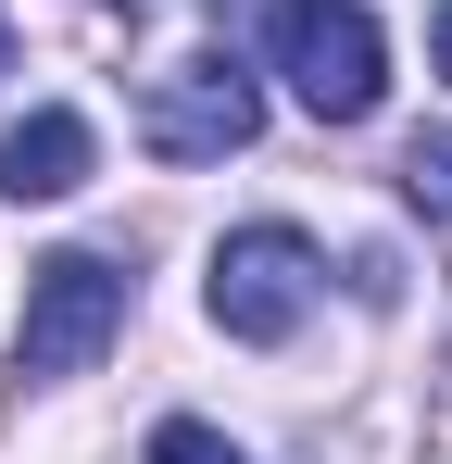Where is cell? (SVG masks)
<instances>
[{
    "mask_svg": "<svg viewBox=\"0 0 452 464\" xmlns=\"http://www.w3.org/2000/svg\"><path fill=\"white\" fill-rule=\"evenodd\" d=\"M264 25H277V76L314 126H365L389 101V38L365 0H264Z\"/></svg>",
    "mask_w": 452,
    "mask_h": 464,
    "instance_id": "cell-1",
    "label": "cell"
},
{
    "mask_svg": "<svg viewBox=\"0 0 452 464\" xmlns=\"http://www.w3.org/2000/svg\"><path fill=\"white\" fill-rule=\"evenodd\" d=\"M427 63H440V76H452V0H440V13H427Z\"/></svg>",
    "mask_w": 452,
    "mask_h": 464,
    "instance_id": "cell-8",
    "label": "cell"
},
{
    "mask_svg": "<svg viewBox=\"0 0 452 464\" xmlns=\"http://www.w3.org/2000/svg\"><path fill=\"white\" fill-rule=\"evenodd\" d=\"M0 63H13V13H0Z\"/></svg>",
    "mask_w": 452,
    "mask_h": 464,
    "instance_id": "cell-9",
    "label": "cell"
},
{
    "mask_svg": "<svg viewBox=\"0 0 452 464\" xmlns=\"http://www.w3.org/2000/svg\"><path fill=\"white\" fill-rule=\"evenodd\" d=\"M151 464H239V440L201 427V414H163V427H151Z\"/></svg>",
    "mask_w": 452,
    "mask_h": 464,
    "instance_id": "cell-7",
    "label": "cell"
},
{
    "mask_svg": "<svg viewBox=\"0 0 452 464\" xmlns=\"http://www.w3.org/2000/svg\"><path fill=\"white\" fill-rule=\"evenodd\" d=\"M113 326H126V264H113V251H51V264L25 276L13 377H25V389H64V377H88V364L113 352Z\"/></svg>",
    "mask_w": 452,
    "mask_h": 464,
    "instance_id": "cell-2",
    "label": "cell"
},
{
    "mask_svg": "<svg viewBox=\"0 0 452 464\" xmlns=\"http://www.w3.org/2000/svg\"><path fill=\"white\" fill-rule=\"evenodd\" d=\"M314 289H327V264H314V238H301V227H226V238H214V276H201L214 326H226V339H251V352L301 339Z\"/></svg>",
    "mask_w": 452,
    "mask_h": 464,
    "instance_id": "cell-4",
    "label": "cell"
},
{
    "mask_svg": "<svg viewBox=\"0 0 452 464\" xmlns=\"http://www.w3.org/2000/svg\"><path fill=\"white\" fill-rule=\"evenodd\" d=\"M139 139L163 163H226L264 139V76L239 63V51H189V63H163L139 88Z\"/></svg>",
    "mask_w": 452,
    "mask_h": 464,
    "instance_id": "cell-3",
    "label": "cell"
},
{
    "mask_svg": "<svg viewBox=\"0 0 452 464\" xmlns=\"http://www.w3.org/2000/svg\"><path fill=\"white\" fill-rule=\"evenodd\" d=\"M402 201H415V214H440V227H452V126H427V139L402 151Z\"/></svg>",
    "mask_w": 452,
    "mask_h": 464,
    "instance_id": "cell-6",
    "label": "cell"
},
{
    "mask_svg": "<svg viewBox=\"0 0 452 464\" xmlns=\"http://www.w3.org/2000/svg\"><path fill=\"white\" fill-rule=\"evenodd\" d=\"M88 163H101L88 113L38 101L25 126H0V201H64V188H88Z\"/></svg>",
    "mask_w": 452,
    "mask_h": 464,
    "instance_id": "cell-5",
    "label": "cell"
}]
</instances>
